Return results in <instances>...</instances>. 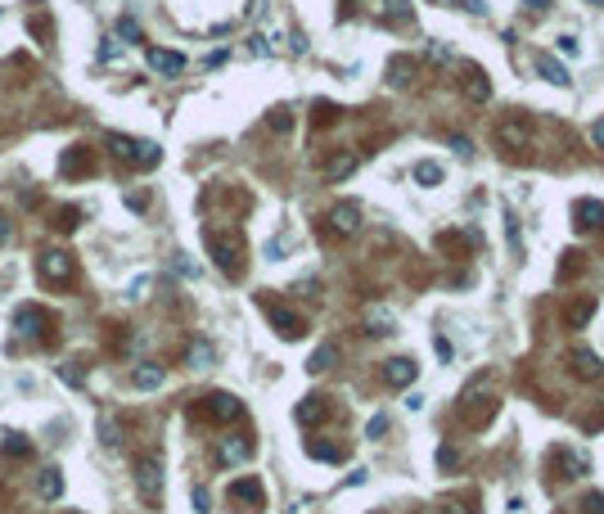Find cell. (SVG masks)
Here are the masks:
<instances>
[{
  "instance_id": "9",
  "label": "cell",
  "mask_w": 604,
  "mask_h": 514,
  "mask_svg": "<svg viewBox=\"0 0 604 514\" xmlns=\"http://www.w3.org/2000/svg\"><path fill=\"white\" fill-rule=\"evenodd\" d=\"M239 397H230V393H212L207 397V415H212V420H239Z\"/></svg>"
},
{
  "instance_id": "17",
  "label": "cell",
  "mask_w": 604,
  "mask_h": 514,
  "mask_svg": "<svg viewBox=\"0 0 604 514\" xmlns=\"http://www.w3.org/2000/svg\"><path fill=\"white\" fill-rule=\"evenodd\" d=\"M537 72H541L546 81H554V86H569V81H573V77H569V68H564V64H554V59H546V55L537 59Z\"/></svg>"
},
{
  "instance_id": "29",
  "label": "cell",
  "mask_w": 604,
  "mask_h": 514,
  "mask_svg": "<svg viewBox=\"0 0 604 514\" xmlns=\"http://www.w3.org/2000/svg\"><path fill=\"white\" fill-rule=\"evenodd\" d=\"M365 433H370V438H379V433H388V415H375V420H370V424H365Z\"/></svg>"
},
{
  "instance_id": "6",
  "label": "cell",
  "mask_w": 604,
  "mask_h": 514,
  "mask_svg": "<svg viewBox=\"0 0 604 514\" xmlns=\"http://www.w3.org/2000/svg\"><path fill=\"white\" fill-rule=\"evenodd\" d=\"M249 456H253V442H249V438H221V442H217V460H221V464H244Z\"/></svg>"
},
{
  "instance_id": "2",
  "label": "cell",
  "mask_w": 604,
  "mask_h": 514,
  "mask_svg": "<svg viewBox=\"0 0 604 514\" xmlns=\"http://www.w3.org/2000/svg\"><path fill=\"white\" fill-rule=\"evenodd\" d=\"M135 483H140V496L149 501V506L163 501V456H158V451L140 456V464H135Z\"/></svg>"
},
{
  "instance_id": "30",
  "label": "cell",
  "mask_w": 604,
  "mask_h": 514,
  "mask_svg": "<svg viewBox=\"0 0 604 514\" xmlns=\"http://www.w3.org/2000/svg\"><path fill=\"white\" fill-rule=\"evenodd\" d=\"M149 293V275H140V280H131V298H144Z\"/></svg>"
},
{
  "instance_id": "14",
  "label": "cell",
  "mask_w": 604,
  "mask_h": 514,
  "mask_svg": "<svg viewBox=\"0 0 604 514\" xmlns=\"http://www.w3.org/2000/svg\"><path fill=\"white\" fill-rule=\"evenodd\" d=\"M230 501H249V506H262V501H266V492H262V483L244 479V483H235V487H230Z\"/></svg>"
},
{
  "instance_id": "20",
  "label": "cell",
  "mask_w": 604,
  "mask_h": 514,
  "mask_svg": "<svg viewBox=\"0 0 604 514\" xmlns=\"http://www.w3.org/2000/svg\"><path fill=\"white\" fill-rule=\"evenodd\" d=\"M573 370L582 375V379H596L600 375V357H596V352H573Z\"/></svg>"
},
{
  "instance_id": "23",
  "label": "cell",
  "mask_w": 604,
  "mask_h": 514,
  "mask_svg": "<svg viewBox=\"0 0 604 514\" xmlns=\"http://www.w3.org/2000/svg\"><path fill=\"white\" fill-rule=\"evenodd\" d=\"M100 438H104V447H122V428H118V420H100Z\"/></svg>"
},
{
  "instance_id": "24",
  "label": "cell",
  "mask_w": 604,
  "mask_h": 514,
  "mask_svg": "<svg viewBox=\"0 0 604 514\" xmlns=\"http://www.w3.org/2000/svg\"><path fill=\"white\" fill-rule=\"evenodd\" d=\"M415 181H420V185H438V181H442V167H438V163H420V167H415Z\"/></svg>"
},
{
  "instance_id": "13",
  "label": "cell",
  "mask_w": 604,
  "mask_h": 514,
  "mask_svg": "<svg viewBox=\"0 0 604 514\" xmlns=\"http://www.w3.org/2000/svg\"><path fill=\"white\" fill-rule=\"evenodd\" d=\"M465 95H469L474 104H483L487 95H491V81H487V72H478V68H469V77H465Z\"/></svg>"
},
{
  "instance_id": "35",
  "label": "cell",
  "mask_w": 604,
  "mask_h": 514,
  "mask_svg": "<svg viewBox=\"0 0 604 514\" xmlns=\"http://www.w3.org/2000/svg\"><path fill=\"white\" fill-rule=\"evenodd\" d=\"M438 460H442V464H460V451H447V447H442V451H438Z\"/></svg>"
},
{
  "instance_id": "28",
  "label": "cell",
  "mask_w": 604,
  "mask_h": 514,
  "mask_svg": "<svg viewBox=\"0 0 604 514\" xmlns=\"http://www.w3.org/2000/svg\"><path fill=\"white\" fill-rule=\"evenodd\" d=\"M270 127H275V131H289V127H293L289 108H275V113H270Z\"/></svg>"
},
{
  "instance_id": "31",
  "label": "cell",
  "mask_w": 604,
  "mask_h": 514,
  "mask_svg": "<svg viewBox=\"0 0 604 514\" xmlns=\"http://www.w3.org/2000/svg\"><path fill=\"white\" fill-rule=\"evenodd\" d=\"M77 226V212H72V207H64V212H59V230H72Z\"/></svg>"
},
{
  "instance_id": "26",
  "label": "cell",
  "mask_w": 604,
  "mask_h": 514,
  "mask_svg": "<svg viewBox=\"0 0 604 514\" xmlns=\"http://www.w3.org/2000/svg\"><path fill=\"white\" fill-rule=\"evenodd\" d=\"M28 442H23V433H5V456H28Z\"/></svg>"
},
{
  "instance_id": "1",
  "label": "cell",
  "mask_w": 604,
  "mask_h": 514,
  "mask_svg": "<svg viewBox=\"0 0 604 514\" xmlns=\"http://www.w3.org/2000/svg\"><path fill=\"white\" fill-rule=\"evenodd\" d=\"M108 154H113V158H127L131 167H154L158 158H163L154 140H131V136H122V131H108Z\"/></svg>"
},
{
  "instance_id": "5",
  "label": "cell",
  "mask_w": 604,
  "mask_h": 514,
  "mask_svg": "<svg viewBox=\"0 0 604 514\" xmlns=\"http://www.w3.org/2000/svg\"><path fill=\"white\" fill-rule=\"evenodd\" d=\"M415 375H420V365H415L411 357H392V361L384 365V384H388V388H406V384H415Z\"/></svg>"
},
{
  "instance_id": "22",
  "label": "cell",
  "mask_w": 604,
  "mask_h": 514,
  "mask_svg": "<svg viewBox=\"0 0 604 514\" xmlns=\"http://www.w3.org/2000/svg\"><path fill=\"white\" fill-rule=\"evenodd\" d=\"M64 171H72V176H86V171H91V158H86L81 149H72V154H64Z\"/></svg>"
},
{
  "instance_id": "33",
  "label": "cell",
  "mask_w": 604,
  "mask_h": 514,
  "mask_svg": "<svg viewBox=\"0 0 604 514\" xmlns=\"http://www.w3.org/2000/svg\"><path fill=\"white\" fill-rule=\"evenodd\" d=\"M451 149L460 154V158H469V154H474V149H469V140H465V136H451Z\"/></svg>"
},
{
  "instance_id": "27",
  "label": "cell",
  "mask_w": 604,
  "mask_h": 514,
  "mask_svg": "<svg viewBox=\"0 0 604 514\" xmlns=\"http://www.w3.org/2000/svg\"><path fill=\"white\" fill-rule=\"evenodd\" d=\"M329 361H334V348H320L316 357H312V365H307V370H316V375H320V370H329Z\"/></svg>"
},
{
  "instance_id": "19",
  "label": "cell",
  "mask_w": 604,
  "mask_h": 514,
  "mask_svg": "<svg viewBox=\"0 0 604 514\" xmlns=\"http://www.w3.org/2000/svg\"><path fill=\"white\" fill-rule=\"evenodd\" d=\"M356 163H361L356 154H343V158H334V163L325 167V176L329 181H343V176H352V171H356Z\"/></svg>"
},
{
  "instance_id": "11",
  "label": "cell",
  "mask_w": 604,
  "mask_h": 514,
  "mask_svg": "<svg viewBox=\"0 0 604 514\" xmlns=\"http://www.w3.org/2000/svg\"><path fill=\"white\" fill-rule=\"evenodd\" d=\"M131 384H135V388H144V393L163 388V365H135V370H131Z\"/></svg>"
},
{
  "instance_id": "38",
  "label": "cell",
  "mask_w": 604,
  "mask_h": 514,
  "mask_svg": "<svg viewBox=\"0 0 604 514\" xmlns=\"http://www.w3.org/2000/svg\"><path fill=\"white\" fill-rule=\"evenodd\" d=\"M0 239H9V222H5V217H0Z\"/></svg>"
},
{
  "instance_id": "37",
  "label": "cell",
  "mask_w": 604,
  "mask_h": 514,
  "mask_svg": "<svg viewBox=\"0 0 604 514\" xmlns=\"http://www.w3.org/2000/svg\"><path fill=\"white\" fill-rule=\"evenodd\" d=\"M591 140H596V144H604V118L596 122V127H591Z\"/></svg>"
},
{
  "instance_id": "3",
  "label": "cell",
  "mask_w": 604,
  "mask_h": 514,
  "mask_svg": "<svg viewBox=\"0 0 604 514\" xmlns=\"http://www.w3.org/2000/svg\"><path fill=\"white\" fill-rule=\"evenodd\" d=\"M36 271H41V280H45V285H68V280L77 275V266H72V257H68V253L50 249V253H41V257H36Z\"/></svg>"
},
{
  "instance_id": "15",
  "label": "cell",
  "mask_w": 604,
  "mask_h": 514,
  "mask_svg": "<svg viewBox=\"0 0 604 514\" xmlns=\"http://www.w3.org/2000/svg\"><path fill=\"white\" fill-rule=\"evenodd\" d=\"M501 140L510 144V149H519V144L528 140V122H519V118H505V122H501Z\"/></svg>"
},
{
  "instance_id": "16",
  "label": "cell",
  "mask_w": 604,
  "mask_h": 514,
  "mask_svg": "<svg viewBox=\"0 0 604 514\" xmlns=\"http://www.w3.org/2000/svg\"><path fill=\"white\" fill-rule=\"evenodd\" d=\"M270 321H275V329H280L285 338H298V334H302V321H298L293 312H280V307H270Z\"/></svg>"
},
{
  "instance_id": "36",
  "label": "cell",
  "mask_w": 604,
  "mask_h": 514,
  "mask_svg": "<svg viewBox=\"0 0 604 514\" xmlns=\"http://www.w3.org/2000/svg\"><path fill=\"white\" fill-rule=\"evenodd\" d=\"M171 266H176V275H185V280H190V275H194V266H190V262H185V257H176V262H171Z\"/></svg>"
},
{
  "instance_id": "21",
  "label": "cell",
  "mask_w": 604,
  "mask_h": 514,
  "mask_svg": "<svg viewBox=\"0 0 604 514\" xmlns=\"http://www.w3.org/2000/svg\"><path fill=\"white\" fill-rule=\"evenodd\" d=\"M298 420H302V424H320V420H325L320 397H307V401H302V406H298Z\"/></svg>"
},
{
  "instance_id": "10",
  "label": "cell",
  "mask_w": 604,
  "mask_h": 514,
  "mask_svg": "<svg viewBox=\"0 0 604 514\" xmlns=\"http://www.w3.org/2000/svg\"><path fill=\"white\" fill-rule=\"evenodd\" d=\"M59 492H64V474H59L55 464L36 474V496H41V501H59Z\"/></svg>"
},
{
  "instance_id": "18",
  "label": "cell",
  "mask_w": 604,
  "mask_h": 514,
  "mask_svg": "<svg viewBox=\"0 0 604 514\" xmlns=\"http://www.w3.org/2000/svg\"><path fill=\"white\" fill-rule=\"evenodd\" d=\"M212 361H217L212 343H203V338H199V343H190V365H194V370H207Z\"/></svg>"
},
{
  "instance_id": "12",
  "label": "cell",
  "mask_w": 604,
  "mask_h": 514,
  "mask_svg": "<svg viewBox=\"0 0 604 514\" xmlns=\"http://www.w3.org/2000/svg\"><path fill=\"white\" fill-rule=\"evenodd\" d=\"M14 325H18V334H23V338H36V334H41V325H45V312L23 307V312L14 316Z\"/></svg>"
},
{
  "instance_id": "25",
  "label": "cell",
  "mask_w": 604,
  "mask_h": 514,
  "mask_svg": "<svg viewBox=\"0 0 604 514\" xmlns=\"http://www.w3.org/2000/svg\"><path fill=\"white\" fill-rule=\"evenodd\" d=\"M118 36H122V41H140V23H135L131 14H122L118 18Z\"/></svg>"
},
{
  "instance_id": "32",
  "label": "cell",
  "mask_w": 604,
  "mask_h": 514,
  "mask_svg": "<svg viewBox=\"0 0 604 514\" xmlns=\"http://www.w3.org/2000/svg\"><path fill=\"white\" fill-rule=\"evenodd\" d=\"M384 14H388V18H401V14H406V0H388Z\"/></svg>"
},
{
  "instance_id": "8",
  "label": "cell",
  "mask_w": 604,
  "mask_h": 514,
  "mask_svg": "<svg viewBox=\"0 0 604 514\" xmlns=\"http://www.w3.org/2000/svg\"><path fill=\"white\" fill-rule=\"evenodd\" d=\"M207 244H212V253H217L221 271L235 275V271H239V244H235V239H221V235H207Z\"/></svg>"
},
{
  "instance_id": "4",
  "label": "cell",
  "mask_w": 604,
  "mask_h": 514,
  "mask_svg": "<svg viewBox=\"0 0 604 514\" xmlns=\"http://www.w3.org/2000/svg\"><path fill=\"white\" fill-rule=\"evenodd\" d=\"M144 59H149V68L163 72V77H181L185 72V55H176V50H158V45H149Z\"/></svg>"
},
{
  "instance_id": "34",
  "label": "cell",
  "mask_w": 604,
  "mask_h": 514,
  "mask_svg": "<svg viewBox=\"0 0 604 514\" xmlns=\"http://www.w3.org/2000/svg\"><path fill=\"white\" fill-rule=\"evenodd\" d=\"M559 50L564 55H577V36H559Z\"/></svg>"
},
{
  "instance_id": "7",
  "label": "cell",
  "mask_w": 604,
  "mask_h": 514,
  "mask_svg": "<svg viewBox=\"0 0 604 514\" xmlns=\"http://www.w3.org/2000/svg\"><path fill=\"white\" fill-rule=\"evenodd\" d=\"M356 226H361L356 203H338L334 212H329V230H334V235H356Z\"/></svg>"
}]
</instances>
